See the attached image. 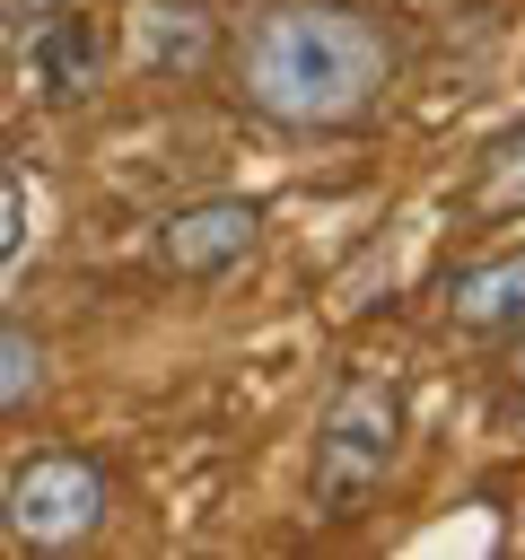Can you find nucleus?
Segmentation results:
<instances>
[{"instance_id": "f257e3e1", "label": "nucleus", "mask_w": 525, "mask_h": 560, "mask_svg": "<svg viewBox=\"0 0 525 560\" xmlns=\"http://www.w3.org/2000/svg\"><path fill=\"white\" fill-rule=\"evenodd\" d=\"M219 79L271 131H359L402 79V35L368 0H254L219 35Z\"/></svg>"}, {"instance_id": "f03ea898", "label": "nucleus", "mask_w": 525, "mask_h": 560, "mask_svg": "<svg viewBox=\"0 0 525 560\" xmlns=\"http://www.w3.org/2000/svg\"><path fill=\"white\" fill-rule=\"evenodd\" d=\"M394 464H402V385L376 376V368H359V376L332 385V402H324V420H315L306 490H315V508H324L332 525H350V516H368V499L394 481Z\"/></svg>"}, {"instance_id": "7ed1b4c3", "label": "nucleus", "mask_w": 525, "mask_h": 560, "mask_svg": "<svg viewBox=\"0 0 525 560\" xmlns=\"http://www.w3.org/2000/svg\"><path fill=\"white\" fill-rule=\"evenodd\" d=\"M105 516H114V472L96 455L44 446V455H18L0 481V542H18V551H70Z\"/></svg>"}, {"instance_id": "20e7f679", "label": "nucleus", "mask_w": 525, "mask_h": 560, "mask_svg": "<svg viewBox=\"0 0 525 560\" xmlns=\"http://www.w3.org/2000/svg\"><path fill=\"white\" fill-rule=\"evenodd\" d=\"M254 245H262V201H245V192H201V201L166 210L149 236L158 271H175V280H228Z\"/></svg>"}, {"instance_id": "39448f33", "label": "nucleus", "mask_w": 525, "mask_h": 560, "mask_svg": "<svg viewBox=\"0 0 525 560\" xmlns=\"http://www.w3.org/2000/svg\"><path fill=\"white\" fill-rule=\"evenodd\" d=\"M446 324L464 341H508L525 332V245H499V254H472L446 271Z\"/></svg>"}, {"instance_id": "423d86ee", "label": "nucleus", "mask_w": 525, "mask_h": 560, "mask_svg": "<svg viewBox=\"0 0 525 560\" xmlns=\"http://www.w3.org/2000/svg\"><path fill=\"white\" fill-rule=\"evenodd\" d=\"M26 35H35V88H44V105H88V96L105 88L114 44H105L96 18H79V0L52 9V18H35Z\"/></svg>"}, {"instance_id": "0eeeda50", "label": "nucleus", "mask_w": 525, "mask_h": 560, "mask_svg": "<svg viewBox=\"0 0 525 560\" xmlns=\"http://www.w3.org/2000/svg\"><path fill=\"white\" fill-rule=\"evenodd\" d=\"M140 70L149 79H210L219 70V18L201 0H149L140 9Z\"/></svg>"}, {"instance_id": "6e6552de", "label": "nucleus", "mask_w": 525, "mask_h": 560, "mask_svg": "<svg viewBox=\"0 0 525 560\" xmlns=\"http://www.w3.org/2000/svg\"><path fill=\"white\" fill-rule=\"evenodd\" d=\"M464 228H516L525 219V122L490 131L472 149V175H464Z\"/></svg>"}, {"instance_id": "1a4fd4ad", "label": "nucleus", "mask_w": 525, "mask_h": 560, "mask_svg": "<svg viewBox=\"0 0 525 560\" xmlns=\"http://www.w3.org/2000/svg\"><path fill=\"white\" fill-rule=\"evenodd\" d=\"M52 394V350L26 332V324H0V420L35 411Z\"/></svg>"}, {"instance_id": "9d476101", "label": "nucleus", "mask_w": 525, "mask_h": 560, "mask_svg": "<svg viewBox=\"0 0 525 560\" xmlns=\"http://www.w3.org/2000/svg\"><path fill=\"white\" fill-rule=\"evenodd\" d=\"M26 245V184H18V166L0 158V262Z\"/></svg>"}, {"instance_id": "9b49d317", "label": "nucleus", "mask_w": 525, "mask_h": 560, "mask_svg": "<svg viewBox=\"0 0 525 560\" xmlns=\"http://www.w3.org/2000/svg\"><path fill=\"white\" fill-rule=\"evenodd\" d=\"M52 9H70V0H0V26H35V18H52Z\"/></svg>"}]
</instances>
